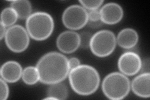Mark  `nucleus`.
I'll return each instance as SVG.
<instances>
[{"label":"nucleus","mask_w":150,"mask_h":100,"mask_svg":"<svg viewBox=\"0 0 150 100\" xmlns=\"http://www.w3.org/2000/svg\"><path fill=\"white\" fill-rule=\"evenodd\" d=\"M116 37L113 32L107 30L98 31L92 35L90 48L95 56L104 58L110 56L116 48Z\"/></svg>","instance_id":"nucleus-5"},{"label":"nucleus","mask_w":150,"mask_h":100,"mask_svg":"<svg viewBox=\"0 0 150 100\" xmlns=\"http://www.w3.org/2000/svg\"><path fill=\"white\" fill-rule=\"evenodd\" d=\"M101 20L106 25H115L123 17V9L119 4L108 3L103 5L100 10Z\"/></svg>","instance_id":"nucleus-10"},{"label":"nucleus","mask_w":150,"mask_h":100,"mask_svg":"<svg viewBox=\"0 0 150 100\" xmlns=\"http://www.w3.org/2000/svg\"><path fill=\"white\" fill-rule=\"evenodd\" d=\"M100 13L99 9L91 10L88 12V21L90 22H98L100 21Z\"/></svg>","instance_id":"nucleus-21"},{"label":"nucleus","mask_w":150,"mask_h":100,"mask_svg":"<svg viewBox=\"0 0 150 100\" xmlns=\"http://www.w3.org/2000/svg\"><path fill=\"white\" fill-rule=\"evenodd\" d=\"M142 73H149V60H144L142 63L141 70Z\"/></svg>","instance_id":"nucleus-23"},{"label":"nucleus","mask_w":150,"mask_h":100,"mask_svg":"<svg viewBox=\"0 0 150 100\" xmlns=\"http://www.w3.org/2000/svg\"><path fill=\"white\" fill-rule=\"evenodd\" d=\"M18 18V14L11 7L4 8L1 14V23L6 27L9 28L15 25Z\"/></svg>","instance_id":"nucleus-17"},{"label":"nucleus","mask_w":150,"mask_h":100,"mask_svg":"<svg viewBox=\"0 0 150 100\" xmlns=\"http://www.w3.org/2000/svg\"><path fill=\"white\" fill-rule=\"evenodd\" d=\"M142 63V60L139 55L133 51H126L119 58L118 67L121 73L132 77L141 70Z\"/></svg>","instance_id":"nucleus-8"},{"label":"nucleus","mask_w":150,"mask_h":100,"mask_svg":"<svg viewBox=\"0 0 150 100\" xmlns=\"http://www.w3.org/2000/svg\"><path fill=\"white\" fill-rule=\"evenodd\" d=\"M79 2L81 3L83 7L86 9L89 10H95V9H98L100 8L104 1L103 0H96V1H87V0H79Z\"/></svg>","instance_id":"nucleus-18"},{"label":"nucleus","mask_w":150,"mask_h":100,"mask_svg":"<svg viewBox=\"0 0 150 100\" xmlns=\"http://www.w3.org/2000/svg\"><path fill=\"white\" fill-rule=\"evenodd\" d=\"M12 8L18 14V18L21 20L27 19L31 15L32 6L28 0H16L11 3Z\"/></svg>","instance_id":"nucleus-14"},{"label":"nucleus","mask_w":150,"mask_h":100,"mask_svg":"<svg viewBox=\"0 0 150 100\" xmlns=\"http://www.w3.org/2000/svg\"><path fill=\"white\" fill-rule=\"evenodd\" d=\"M54 23L50 14L44 11L32 13L26 19V29L32 39L44 41L51 35L54 30Z\"/></svg>","instance_id":"nucleus-3"},{"label":"nucleus","mask_w":150,"mask_h":100,"mask_svg":"<svg viewBox=\"0 0 150 100\" xmlns=\"http://www.w3.org/2000/svg\"><path fill=\"white\" fill-rule=\"evenodd\" d=\"M47 94L48 96H53L56 99L65 100L68 97V88L67 86L62 82L50 84Z\"/></svg>","instance_id":"nucleus-15"},{"label":"nucleus","mask_w":150,"mask_h":100,"mask_svg":"<svg viewBox=\"0 0 150 100\" xmlns=\"http://www.w3.org/2000/svg\"><path fill=\"white\" fill-rule=\"evenodd\" d=\"M36 68L40 82L50 85L63 82L70 71L69 60L57 51H51L42 56Z\"/></svg>","instance_id":"nucleus-1"},{"label":"nucleus","mask_w":150,"mask_h":100,"mask_svg":"<svg viewBox=\"0 0 150 100\" xmlns=\"http://www.w3.org/2000/svg\"><path fill=\"white\" fill-rule=\"evenodd\" d=\"M80 64H81L80 61H79V60L77 58L73 57V58H71L69 60V65L70 70L75 67H76V66H79Z\"/></svg>","instance_id":"nucleus-22"},{"label":"nucleus","mask_w":150,"mask_h":100,"mask_svg":"<svg viewBox=\"0 0 150 100\" xmlns=\"http://www.w3.org/2000/svg\"><path fill=\"white\" fill-rule=\"evenodd\" d=\"M69 83L73 91L81 96L95 93L100 87V76L96 68L88 65H79L69 71Z\"/></svg>","instance_id":"nucleus-2"},{"label":"nucleus","mask_w":150,"mask_h":100,"mask_svg":"<svg viewBox=\"0 0 150 100\" xmlns=\"http://www.w3.org/2000/svg\"><path fill=\"white\" fill-rule=\"evenodd\" d=\"M6 31V27L3 23H0V40H1L3 39V38L5 37Z\"/></svg>","instance_id":"nucleus-24"},{"label":"nucleus","mask_w":150,"mask_h":100,"mask_svg":"<svg viewBox=\"0 0 150 100\" xmlns=\"http://www.w3.org/2000/svg\"><path fill=\"white\" fill-rule=\"evenodd\" d=\"M105 96L112 100H121L128 96L131 89L129 78L121 72L107 74L101 84Z\"/></svg>","instance_id":"nucleus-4"},{"label":"nucleus","mask_w":150,"mask_h":100,"mask_svg":"<svg viewBox=\"0 0 150 100\" xmlns=\"http://www.w3.org/2000/svg\"><path fill=\"white\" fill-rule=\"evenodd\" d=\"M8 48L15 53L25 51L30 44V36L25 28L15 25L8 28L4 37Z\"/></svg>","instance_id":"nucleus-6"},{"label":"nucleus","mask_w":150,"mask_h":100,"mask_svg":"<svg viewBox=\"0 0 150 100\" xmlns=\"http://www.w3.org/2000/svg\"><path fill=\"white\" fill-rule=\"evenodd\" d=\"M21 65L15 61H8L3 63L0 69L1 78L8 83H16L22 77Z\"/></svg>","instance_id":"nucleus-11"},{"label":"nucleus","mask_w":150,"mask_h":100,"mask_svg":"<svg viewBox=\"0 0 150 100\" xmlns=\"http://www.w3.org/2000/svg\"><path fill=\"white\" fill-rule=\"evenodd\" d=\"M22 79L28 85H33L40 82L39 74L35 66H27L23 70Z\"/></svg>","instance_id":"nucleus-16"},{"label":"nucleus","mask_w":150,"mask_h":100,"mask_svg":"<svg viewBox=\"0 0 150 100\" xmlns=\"http://www.w3.org/2000/svg\"><path fill=\"white\" fill-rule=\"evenodd\" d=\"M139 36L137 31L132 28L121 30L116 37V43L124 49H131L137 45Z\"/></svg>","instance_id":"nucleus-13"},{"label":"nucleus","mask_w":150,"mask_h":100,"mask_svg":"<svg viewBox=\"0 0 150 100\" xmlns=\"http://www.w3.org/2000/svg\"><path fill=\"white\" fill-rule=\"evenodd\" d=\"M62 21L64 26L70 30H80L88 23V12L81 5L73 4L64 9Z\"/></svg>","instance_id":"nucleus-7"},{"label":"nucleus","mask_w":150,"mask_h":100,"mask_svg":"<svg viewBox=\"0 0 150 100\" xmlns=\"http://www.w3.org/2000/svg\"><path fill=\"white\" fill-rule=\"evenodd\" d=\"M0 91H1L0 98L1 100H6L8 98L9 93L8 85L6 81H4L1 78L0 79Z\"/></svg>","instance_id":"nucleus-20"},{"label":"nucleus","mask_w":150,"mask_h":100,"mask_svg":"<svg viewBox=\"0 0 150 100\" xmlns=\"http://www.w3.org/2000/svg\"><path fill=\"white\" fill-rule=\"evenodd\" d=\"M80 47L84 49H86L90 48V43L91 38V34L90 32L83 31L80 34Z\"/></svg>","instance_id":"nucleus-19"},{"label":"nucleus","mask_w":150,"mask_h":100,"mask_svg":"<svg viewBox=\"0 0 150 100\" xmlns=\"http://www.w3.org/2000/svg\"><path fill=\"white\" fill-rule=\"evenodd\" d=\"M88 25H90V27L93 28H100V26H102L103 25V22L101 21H98V22H90L88 21Z\"/></svg>","instance_id":"nucleus-25"},{"label":"nucleus","mask_w":150,"mask_h":100,"mask_svg":"<svg viewBox=\"0 0 150 100\" xmlns=\"http://www.w3.org/2000/svg\"><path fill=\"white\" fill-rule=\"evenodd\" d=\"M56 46L64 53H74L80 46V36L74 31H63L56 39Z\"/></svg>","instance_id":"nucleus-9"},{"label":"nucleus","mask_w":150,"mask_h":100,"mask_svg":"<svg viewBox=\"0 0 150 100\" xmlns=\"http://www.w3.org/2000/svg\"><path fill=\"white\" fill-rule=\"evenodd\" d=\"M131 88L137 96L148 98L150 96V73H142L131 83Z\"/></svg>","instance_id":"nucleus-12"}]
</instances>
